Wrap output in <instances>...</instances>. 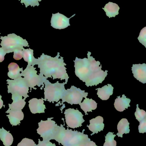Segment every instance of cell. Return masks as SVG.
<instances>
[{"mask_svg":"<svg viewBox=\"0 0 146 146\" xmlns=\"http://www.w3.org/2000/svg\"><path fill=\"white\" fill-rule=\"evenodd\" d=\"M12 99L13 100V103L9 104V108L6 111V113H8L9 111H12L21 110L26 104L25 100L22 98L21 96L12 95Z\"/></svg>","mask_w":146,"mask_h":146,"instance_id":"obj_16","label":"cell"},{"mask_svg":"<svg viewBox=\"0 0 146 146\" xmlns=\"http://www.w3.org/2000/svg\"><path fill=\"white\" fill-rule=\"evenodd\" d=\"M35 145L36 144L33 140L25 138L18 144L17 146H35Z\"/></svg>","mask_w":146,"mask_h":146,"instance_id":"obj_30","label":"cell"},{"mask_svg":"<svg viewBox=\"0 0 146 146\" xmlns=\"http://www.w3.org/2000/svg\"><path fill=\"white\" fill-rule=\"evenodd\" d=\"M23 58L24 60L28 62L27 66H34L37 65V59L35 58L33 56V50L31 49H26L22 50Z\"/></svg>","mask_w":146,"mask_h":146,"instance_id":"obj_23","label":"cell"},{"mask_svg":"<svg viewBox=\"0 0 146 146\" xmlns=\"http://www.w3.org/2000/svg\"><path fill=\"white\" fill-rule=\"evenodd\" d=\"M97 103L96 101H94L92 99L87 98H85L84 101L82 103H81L80 106L81 110L84 111L85 113V115H87V112L92 111L93 110H95L97 108Z\"/></svg>","mask_w":146,"mask_h":146,"instance_id":"obj_22","label":"cell"},{"mask_svg":"<svg viewBox=\"0 0 146 146\" xmlns=\"http://www.w3.org/2000/svg\"><path fill=\"white\" fill-rule=\"evenodd\" d=\"M88 135L83 133L75 131L69 142L66 146H81L82 144L89 139Z\"/></svg>","mask_w":146,"mask_h":146,"instance_id":"obj_15","label":"cell"},{"mask_svg":"<svg viewBox=\"0 0 146 146\" xmlns=\"http://www.w3.org/2000/svg\"><path fill=\"white\" fill-rule=\"evenodd\" d=\"M7 53L5 52L2 48H0V62H2L4 60V56Z\"/></svg>","mask_w":146,"mask_h":146,"instance_id":"obj_35","label":"cell"},{"mask_svg":"<svg viewBox=\"0 0 146 146\" xmlns=\"http://www.w3.org/2000/svg\"><path fill=\"white\" fill-rule=\"evenodd\" d=\"M36 68L33 66H27L24 71L21 73V76H24V79L27 86L31 88V90L35 88L36 86L40 87L41 86H44V82L46 79L44 75H37V72L36 70Z\"/></svg>","mask_w":146,"mask_h":146,"instance_id":"obj_5","label":"cell"},{"mask_svg":"<svg viewBox=\"0 0 146 146\" xmlns=\"http://www.w3.org/2000/svg\"><path fill=\"white\" fill-rule=\"evenodd\" d=\"M117 130L118 133L117 135L118 137L122 138L123 134L129 133V123L126 118H123L118 123L117 125Z\"/></svg>","mask_w":146,"mask_h":146,"instance_id":"obj_24","label":"cell"},{"mask_svg":"<svg viewBox=\"0 0 146 146\" xmlns=\"http://www.w3.org/2000/svg\"><path fill=\"white\" fill-rule=\"evenodd\" d=\"M87 55L90 72L85 82L86 86L88 87L102 83L108 75V71L104 72L102 70V66H99L100 62L96 61L95 59L91 56V52L88 51Z\"/></svg>","mask_w":146,"mask_h":146,"instance_id":"obj_2","label":"cell"},{"mask_svg":"<svg viewBox=\"0 0 146 146\" xmlns=\"http://www.w3.org/2000/svg\"><path fill=\"white\" fill-rule=\"evenodd\" d=\"M44 96V100L50 103L58 102L62 98L63 93L65 90L64 85L66 82L59 83L57 81L56 83H51L47 79L45 81Z\"/></svg>","mask_w":146,"mask_h":146,"instance_id":"obj_3","label":"cell"},{"mask_svg":"<svg viewBox=\"0 0 146 146\" xmlns=\"http://www.w3.org/2000/svg\"><path fill=\"white\" fill-rule=\"evenodd\" d=\"M35 146H56L55 144L49 141H41L39 139L38 144L37 145H35Z\"/></svg>","mask_w":146,"mask_h":146,"instance_id":"obj_33","label":"cell"},{"mask_svg":"<svg viewBox=\"0 0 146 146\" xmlns=\"http://www.w3.org/2000/svg\"><path fill=\"white\" fill-rule=\"evenodd\" d=\"M60 56L59 52L55 57H51L43 53L37 60V65L40 69L39 75L44 76L47 79L49 77H52L53 80H65L67 84L69 76L65 67L67 64L64 63L63 57L61 56V58H59Z\"/></svg>","mask_w":146,"mask_h":146,"instance_id":"obj_1","label":"cell"},{"mask_svg":"<svg viewBox=\"0 0 146 146\" xmlns=\"http://www.w3.org/2000/svg\"><path fill=\"white\" fill-rule=\"evenodd\" d=\"M135 115L136 119L139 122L146 118V111L144 110H140L139 107V104H137V108Z\"/></svg>","mask_w":146,"mask_h":146,"instance_id":"obj_27","label":"cell"},{"mask_svg":"<svg viewBox=\"0 0 146 146\" xmlns=\"http://www.w3.org/2000/svg\"><path fill=\"white\" fill-rule=\"evenodd\" d=\"M132 72L135 78L143 84L146 83V64H133Z\"/></svg>","mask_w":146,"mask_h":146,"instance_id":"obj_12","label":"cell"},{"mask_svg":"<svg viewBox=\"0 0 146 146\" xmlns=\"http://www.w3.org/2000/svg\"><path fill=\"white\" fill-rule=\"evenodd\" d=\"M115 135L111 132H109L105 136V142L103 146H117V142L114 140Z\"/></svg>","mask_w":146,"mask_h":146,"instance_id":"obj_26","label":"cell"},{"mask_svg":"<svg viewBox=\"0 0 146 146\" xmlns=\"http://www.w3.org/2000/svg\"><path fill=\"white\" fill-rule=\"evenodd\" d=\"M66 123L69 127L75 129L82 126L85 122L83 115L79 110L68 109L64 112Z\"/></svg>","mask_w":146,"mask_h":146,"instance_id":"obj_9","label":"cell"},{"mask_svg":"<svg viewBox=\"0 0 146 146\" xmlns=\"http://www.w3.org/2000/svg\"><path fill=\"white\" fill-rule=\"evenodd\" d=\"M8 76L12 80H15L21 76L20 72L23 71V68H20L19 65L14 62L10 63L8 66Z\"/></svg>","mask_w":146,"mask_h":146,"instance_id":"obj_21","label":"cell"},{"mask_svg":"<svg viewBox=\"0 0 146 146\" xmlns=\"http://www.w3.org/2000/svg\"><path fill=\"white\" fill-rule=\"evenodd\" d=\"M97 90V94L99 98L102 100H105L109 99L110 97L113 94L114 88L110 84L105 85L101 88L96 89Z\"/></svg>","mask_w":146,"mask_h":146,"instance_id":"obj_19","label":"cell"},{"mask_svg":"<svg viewBox=\"0 0 146 146\" xmlns=\"http://www.w3.org/2000/svg\"><path fill=\"white\" fill-rule=\"evenodd\" d=\"M13 58L16 60H19L23 58L22 50L17 49L13 51Z\"/></svg>","mask_w":146,"mask_h":146,"instance_id":"obj_31","label":"cell"},{"mask_svg":"<svg viewBox=\"0 0 146 146\" xmlns=\"http://www.w3.org/2000/svg\"><path fill=\"white\" fill-rule=\"evenodd\" d=\"M29 107L33 114L45 113V110L46 109L45 106L44 104L43 98L32 99L29 101Z\"/></svg>","mask_w":146,"mask_h":146,"instance_id":"obj_13","label":"cell"},{"mask_svg":"<svg viewBox=\"0 0 146 146\" xmlns=\"http://www.w3.org/2000/svg\"><path fill=\"white\" fill-rule=\"evenodd\" d=\"M2 96L0 95V109H1L3 106V101L1 99Z\"/></svg>","mask_w":146,"mask_h":146,"instance_id":"obj_36","label":"cell"},{"mask_svg":"<svg viewBox=\"0 0 146 146\" xmlns=\"http://www.w3.org/2000/svg\"><path fill=\"white\" fill-rule=\"evenodd\" d=\"M103 9L106 13V15L110 18L115 17L119 14L120 7L116 3L109 2L103 8Z\"/></svg>","mask_w":146,"mask_h":146,"instance_id":"obj_20","label":"cell"},{"mask_svg":"<svg viewBox=\"0 0 146 146\" xmlns=\"http://www.w3.org/2000/svg\"><path fill=\"white\" fill-rule=\"evenodd\" d=\"M0 139L5 146H10L13 144V138L9 131H7L3 127L0 128Z\"/></svg>","mask_w":146,"mask_h":146,"instance_id":"obj_25","label":"cell"},{"mask_svg":"<svg viewBox=\"0 0 146 146\" xmlns=\"http://www.w3.org/2000/svg\"><path fill=\"white\" fill-rule=\"evenodd\" d=\"M139 132L140 133H144L146 132V118L140 122L139 126Z\"/></svg>","mask_w":146,"mask_h":146,"instance_id":"obj_32","label":"cell"},{"mask_svg":"<svg viewBox=\"0 0 146 146\" xmlns=\"http://www.w3.org/2000/svg\"><path fill=\"white\" fill-rule=\"evenodd\" d=\"M131 100L127 98L124 94L122 95V97L118 96L115 100V108L117 110L119 111H123L126 109H128L129 107H130V104Z\"/></svg>","mask_w":146,"mask_h":146,"instance_id":"obj_17","label":"cell"},{"mask_svg":"<svg viewBox=\"0 0 146 146\" xmlns=\"http://www.w3.org/2000/svg\"><path fill=\"white\" fill-rule=\"evenodd\" d=\"M75 15V14L73 15V16L68 18L59 13L52 14L51 20V26L55 29L59 30L65 29L70 25L69 20Z\"/></svg>","mask_w":146,"mask_h":146,"instance_id":"obj_11","label":"cell"},{"mask_svg":"<svg viewBox=\"0 0 146 146\" xmlns=\"http://www.w3.org/2000/svg\"><path fill=\"white\" fill-rule=\"evenodd\" d=\"M75 68V74L76 76L83 82H85L90 72L89 62L87 58L79 59L76 57L74 61Z\"/></svg>","mask_w":146,"mask_h":146,"instance_id":"obj_10","label":"cell"},{"mask_svg":"<svg viewBox=\"0 0 146 146\" xmlns=\"http://www.w3.org/2000/svg\"><path fill=\"white\" fill-rule=\"evenodd\" d=\"M20 1L21 3L25 4L26 7L28 6L35 7V6H39V2L42 0H19Z\"/></svg>","mask_w":146,"mask_h":146,"instance_id":"obj_28","label":"cell"},{"mask_svg":"<svg viewBox=\"0 0 146 146\" xmlns=\"http://www.w3.org/2000/svg\"><path fill=\"white\" fill-rule=\"evenodd\" d=\"M103 121V118L100 116L90 120V124L89 126L87 125V127L89 130L93 133L91 135L103 130L105 126Z\"/></svg>","mask_w":146,"mask_h":146,"instance_id":"obj_14","label":"cell"},{"mask_svg":"<svg viewBox=\"0 0 146 146\" xmlns=\"http://www.w3.org/2000/svg\"><path fill=\"white\" fill-rule=\"evenodd\" d=\"M8 84V93L12 94V95H18L24 97L25 100L29 97V87L27 86L24 78L22 76L15 80H7Z\"/></svg>","mask_w":146,"mask_h":146,"instance_id":"obj_7","label":"cell"},{"mask_svg":"<svg viewBox=\"0 0 146 146\" xmlns=\"http://www.w3.org/2000/svg\"><path fill=\"white\" fill-rule=\"evenodd\" d=\"M53 117L48 118L47 121H41L39 123V128L37 129V133L43 138V141H50L54 140L58 126L55 121L51 119Z\"/></svg>","mask_w":146,"mask_h":146,"instance_id":"obj_6","label":"cell"},{"mask_svg":"<svg viewBox=\"0 0 146 146\" xmlns=\"http://www.w3.org/2000/svg\"><path fill=\"white\" fill-rule=\"evenodd\" d=\"M0 39L1 40L0 44L7 54L13 52L17 49H24V47H29L28 42L26 39L14 33L1 36Z\"/></svg>","mask_w":146,"mask_h":146,"instance_id":"obj_4","label":"cell"},{"mask_svg":"<svg viewBox=\"0 0 146 146\" xmlns=\"http://www.w3.org/2000/svg\"><path fill=\"white\" fill-rule=\"evenodd\" d=\"M81 146H97V145L95 142L91 141L90 139H89L85 142H84Z\"/></svg>","mask_w":146,"mask_h":146,"instance_id":"obj_34","label":"cell"},{"mask_svg":"<svg viewBox=\"0 0 146 146\" xmlns=\"http://www.w3.org/2000/svg\"><path fill=\"white\" fill-rule=\"evenodd\" d=\"M9 115L7 116L9 119V121L12 126H17L20 123L21 121L24 119V115L22 111H12L8 112Z\"/></svg>","mask_w":146,"mask_h":146,"instance_id":"obj_18","label":"cell"},{"mask_svg":"<svg viewBox=\"0 0 146 146\" xmlns=\"http://www.w3.org/2000/svg\"><path fill=\"white\" fill-rule=\"evenodd\" d=\"M138 39L140 42L146 48V27L141 30Z\"/></svg>","mask_w":146,"mask_h":146,"instance_id":"obj_29","label":"cell"},{"mask_svg":"<svg viewBox=\"0 0 146 146\" xmlns=\"http://www.w3.org/2000/svg\"><path fill=\"white\" fill-rule=\"evenodd\" d=\"M88 93L80 88L72 86L71 88L65 89L63 96L62 103L66 102L71 105L79 104L81 103L83 98H86Z\"/></svg>","mask_w":146,"mask_h":146,"instance_id":"obj_8","label":"cell"}]
</instances>
